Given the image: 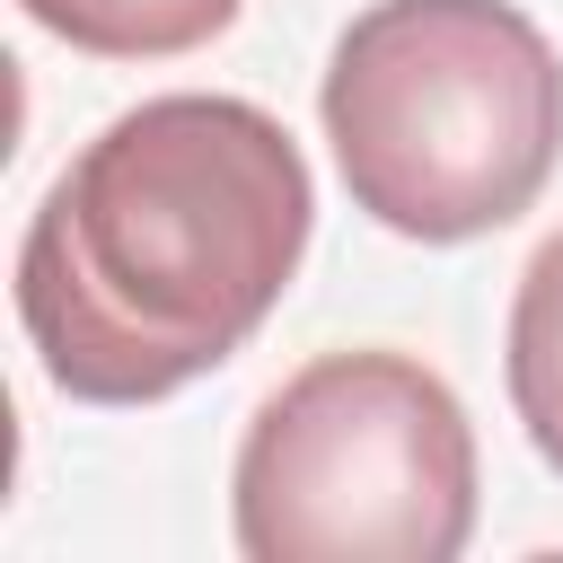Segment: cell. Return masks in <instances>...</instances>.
Masks as SVG:
<instances>
[{"mask_svg": "<svg viewBox=\"0 0 563 563\" xmlns=\"http://www.w3.org/2000/svg\"><path fill=\"white\" fill-rule=\"evenodd\" d=\"M44 35H62L70 53L97 62H167L211 44L246 0H18Z\"/></svg>", "mask_w": 563, "mask_h": 563, "instance_id": "cell-4", "label": "cell"}, {"mask_svg": "<svg viewBox=\"0 0 563 563\" xmlns=\"http://www.w3.org/2000/svg\"><path fill=\"white\" fill-rule=\"evenodd\" d=\"M317 106L352 211L413 246L510 229L563 158V62L519 0H369Z\"/></svg>", "mask_w": 563, "mask_h": 563, "instance_id": "cell-2", "label": "cell"}, {"mask_svg": "<svg viewBox=\"0 0 563 563\" xmlns=\"http://www.w3.org/2000/svg\"><path fill=\"white\" fill-rule=\"evenodd\" d=\"M246 563H449L475 537V422L413 352L282 378L229 466Z\"/></svg>", "mask_w": 563, "mask_h": 563, "instance_id": "cell-3", "label": "cell"}, {"mask_svg": "<svg viewBox=\"0 0 563 563\" xmlns=\"http://www.w3.org/2000/svg\"><path fill=\"white\" fill-rule=\"evenodd\" d=\"M317 185L246 97H150L44 194L18 246V317L79 405H158L211 378L290 290Z\"/></svg>", "mask_w": 563, "mask_h": 563, "instance_id": "cell-1", "label": "cell"}, {"mask_svg": "<svg viewBox=\"0 0 563 563\" xmlns=\"http://www.w3.org/2000/svg\"><path fill=\"white\" fill-rule=\"evenodd\" d=\"M510 413L528 449L563 475V229L528 255L510 299Z\"/></svg>", "mask_w": 563, "mask_h": 563, "instance_id": "cell-5", "label": "cell"}]
</instances>
